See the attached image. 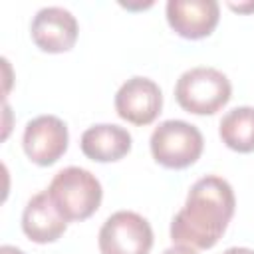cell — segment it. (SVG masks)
I'll return each instance as SVG.
<instances>
[{
    "instance_id": "1",
    "label": "cell",
    "mask_w": 254,
    "mask_h": 254,
    "mask_svg": "<svg viewBox=\"0 0 254 254\" xmlns=\"http://www.w3.org/2000/svg\"><path fill=\"white\" fill-rule=\"evenodd\" d=\"M234 206L236 198L228 181L216 175L198 179L171 222V240L192 250L212 248L222 238Z\"/></svg>"
},
{
    "instance_id": "2",
    "label": "cell",
    "mask_w": 254,
    "mask_h": 254,
    "mask_svg": "<svg viewBox=\"0 0 254 254\" xmlns=\"http://www.w3.org/2000/svg\"><path fill=\"white\" fill-rule=\"evenodd\" d=\"M46 190L67 222L89 218L103 198V189L97 177L81 167H65L58 171Z\"/></svg>"
},
{
    "instance_id": "3",
    "label": "cell",
    "mask_w": 254,
    "mask_h": 254,
    "mask_svg": "<svg viewBox=\"0 0 254 254\" xmlns=\"http://www.w3.org/2000/svg\"><path fill=\"white\" fill-rule=\"evenodd\" d=\"M177 103L194 115H212L220 111L232 97L230 79L214 67L187 69L175 85Z\"/></svg>"
},
{
    "instance_id": "4",
    "label": "cell",
    "mask_w": 254,
    "mask_h": 254,
    "mask_svg": "<svg viewBox=\"0 0 254 254\" xmlns=\"http://www.w3.org/2000/svg\"><path fill=\"white\" fill-rule=\"evenodd\" d=\"M151 155L167 169H187L202 155V133L183 119H167L151 133Z\"/></svg>"
},
{
    "instance_id": "5",
    "label": "cell",
    "mask_w": 254,
    "mask_h": 254,
    "mask_svg": "<svg viewBox=\"0 0 254 254\" xmlns=\"http://www.w3.org/2000/svg\"><path fill=\"white\" fill-rule=\"evenodd\" d=\"M97 244L101 254H149L153 246V228L141 214L117 210L99 228Z\"/></svg>"
},
{
    "instance_id": "6",
    "label": "cell",
    "mask_w": 254,
    "mask_h": 254,
    "mask_svg": "<svg viewBox=\"0 0 254 254\" xmlns=\"http://www.w3.org/2000/svg\"><path fill=\"white\" fill-rule=\"evenodd\" d=\"M69 133L67 125L56 115H38L28 121L22 137V147L26 157L40 165L50 167L67 151Z\"/></svg>"
},
{
    "instance_id": "7",
    "label": "cell",
    "mask_w": 254,
    "mask_h": 254,
    "mask_svg": "<svg viewBox=\"0 0 254 254\" xmlns=\"http://www.w3.org/2000/svg\"><path fill=\"white\" fill-rule=\"evenodd\" d=\"M163 107V93L159 85L143 75L129 77L115 93V111L121 119L133 125L153 123Z\"/></svg>"
},
{
    "instance_id": "8",
    "label": "cell",
    "mask_w": 254,
    "mask_h": 254,
    "mask_svg": "<svg viewBox=\"0 0 254 254\" xmlns=\"http://www.w3.org/2000/svg\"><path fill=\"white\" fill-rule=\"evenodd\" d=\"M77 20L62 6H46L36 12L30 34L34 44L48 54L69 52L77 40Z\"/></svg>"
},
{
    "instance_id": "9",
    "label": "cell",
    "mask_w": 254,
    "mask_h": 254,
    "mask_svg": "<svg viewBox=\"0 0 254 254\" xmlns=\"http://www.w3.org/2000/svg\"><path fill=\"white\" fill-rule=\"evenodd\" d=\"M220 18L218 2L214 0H169L167 22L187 40H200L214 32Z\"/></svg>"
},
{
    "instance_id": "10",
    "label": "cell",
    "mask_w": 254,
    "mask_h": 254,
    "mask_svg": "<svg viewBox=\"0 0 254 254\" xmlns=\"http://www.w3.org/2000/svg\"><path fill=\"white\" fill-rule=\"evenodd\" d=\"M67 228V220L52 202L48 190L34 194L22 212V230L36 244L56 242Z\"/></svg>"
},
{
    "instance_id": "11",
    "label": "cell",
    "mask_w": 254,
    "mask_h": 254,
    "mask_svg": "<svg viewBox=\"0 0 254 254\" xmlns=\"http://www.w3.org/2000/svg\"><path fill=\"white\" fill-rule=\"evenodd\" d=\"M131 133L113 123L91 125L81 135V153L97 163H111L123 159L131 151Z\"/></svg>"
},
{
    "instance_id": "12",
    "label": "cell",
    "mask_w": 254,
    "mask_h": 254,
    "mask_svg": "<svg viewBox=\"0 0 254 254\" xmlns=\"http://www.w3.org/2000/svg\"><path fill=\"white\" fill-rule=\"evenodd\" d=\"M222 143L236 153L254 151V107L240 105L230 109L218 125Z\"/></svg>"
},
{
    "instance_id": "13",
    "label": "cell",
    "mask_w": 254,
    "mask_h": 254,
    "mask_svg": "<svg viewBox=\"0 0 254 254\" xmlns=\"http://www.w3.org/2000/svg\"><path fill=\"white\" fill-rule=\"evenodd\" d=\"M163 254H196V250L189 248V246H181V244H175L171 248H167Z\"/></svg>"
},
{
    "instance_id": "14",
    "label": "cell",
    "mask_w": 254,
    "mask_h": 254,
    "mask_svg": "<svg viewBox=\"0 0 254 254\" xmlns=\"http://www.w3.org/2000/svg\"><path fill=\"white\" fill-rule=\"evenodd\" d=\"M222 254H254V250L244 248V246H232V248H226Z\"/></svg>"
},
{
    "instance_id": "15",
    "label": "cell",
    "mask_w": 254,
    "mask_h": 254,
    "mask_svg": "<svg viewBox=\"0 0 254 254\" xmlns=\"http://www.w3.org/2000/svg\"><path fill=\"white\" fill-rule=\"evenodd\" d=\"M228 6L232 10H236V12H254V4L252 2H248V4H232V2H228Z\"/></svg>"
},
{
    "instance_id": "16",
    "label": "cell",
    "mask_w": 254,
    "mask_h": 254,
    "mask_svg": "<svg viewBox=\"0 0 254 254\" xmlns=\"http://www.w3.org/2000/svg\"><path fill=\"white\" fill-rule=\"evenodd\" d=\"M0 254H26V252H24V250H20V248H16V246L4 244V246L0 248Z\"/></svg>"
}]
</instances>
